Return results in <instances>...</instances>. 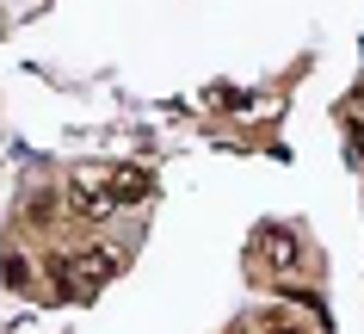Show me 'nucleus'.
I'll return each instance as SVG.
<instances>
[{"mask_svg": "<svg viewBox=\"0 0 364 334\" xmlns=\"http://www.w3.org/2000/svg\"><path fill=\"white\" fill-rule=\"evenodd\" d=\"M50 278H56L62 297H93V278L75 266V254H56V260H50Z\"/></svg>", "mask_w": 364, "mask_h": 334, "instance_id": "f03ea898", "label": "nucleus"}, {"mask_svg": "<svg viewBox=\"0 0 364 334\" xmlns=\"http://www.w3.org/2000/svg\"><path fill=\"white\" fill-rule=\"evenodd\" d=\"M75 266L99 285V278H112L117 266H124V254H117V248H87V254H75Z\"/></svg>", "mask_w": 364, "mask_h": 334, "instance_id": "7ed1b4c3", "label": "nucleus"}, {"mask_svg": "<svg viewBox=\"0 0 364 334\" xmlns=\"http://www.w3.org/2000/svg\"><path fill=\"white\" fill-rule=\"evenodd\" d=\"M266 334H303V328H290V322H272V328Z\"/></svg>", "mask_w": 364, "mask_h": 334, "instance_id": "39448f33", "label": "nucleus"}, {"mask_svg": "<svg viewBox=\"0 0 364 334\" xmlns=\"http://www.w3.org/2000/svg\"><path fill=\"white\" fill-rule=\"evenodd\" d=\"M105 186H112V204H136V198H149V174H142V167H112Z\"/></svg>", "mask_w": 364, "mask_h": 334, "instance_id": "f257e3e1", "label": "nucleus"}, {"mask_svg": "<svg viewBox=\"0 0 364 334\" xmlns=\"http://www.w3.org/2000/svg\"><path fill=\"white\" fill-rule=\"evenodd\" d=\"M6 285H19V291L31 285V278H25V260H19V254H6Z\"/></svg>", "mask_w": 364, "mask_h": 334, "instance_id": "20e7f679", "label": "nucleus"}]
</instances>
